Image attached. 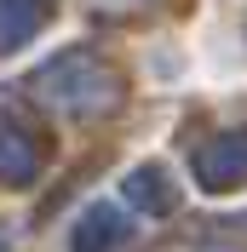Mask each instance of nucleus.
Wrapping results in <instances>:
<instances>
[{
    "mask_svg": "<svg viewBox=\"0 0 247 252\" xmlns=\"http://www.w3.org/2000/svg\"><path fill=\"white\" fill-rule=\"evenodd\" d=\"M190 172H196V184L207 195L247 189V126H230V132H213L207 143H196Z\"/></svg>",
    "mask_w": 247,
    "mask_h": 252,
    "instance_id": "2",
    "label": "nucleus"
},
{
    "mask_svg": "<svg viewBox=\"0 0 247 252\" xmlns=\"http://www.w3.org/2000/svg\"><path fill=\"white\" fill-rule=\"evenodd\" d=\"M126 201L138 206V212H150V218H161V212H172V206H178V184L167 178V166L144 160L138 172H126Z\"/></svg>",
    "mask_w": 247,
    "mask_h": 252,
    "instance_id": "6",
    "label": "nucleus"
},
{
    "mask_svg": "<svg viewBox=\"0 0 247 252\" xmlns=\"http://www.w3.org/2000/svg\"><path fill=\"white\" fill-rule=\"evenodd\" d=\"M52 6H58V0H0V58L29 46L35 34L46 29Z\"/></svg>",
    "mask_w": 247,
    "mask_h": 252,
    "instance_id": "4",
    "label": "nucleus"
},
{
    "mask_svg": "<svg viewBox=\"0 0 247 252\" xmlns=\"http://www.w3.org/2000/svg\"><path fill=\"white\" fill-rule=\"evenodd\" d=\"M98 6H104V12H138L144 0H98Z\"/></svg>",
    "mask_w": 247,
    "mask_h": 252,
    "instance_id": "7",
    "label": "nucleus"
},
{
    "mask_svg": "<svg viewBox=\"0 0 247 252\" xmlns=\"http://www.w3.org/2000/svg\"><path fill=\"white\" fill-rule=\"evenodd\" d=\"M29 92L41 109L63 115V121H104V115H115L126 103V75L109 58L75 46V52H58L52 63H41Z\"/></svg>",
    "mask_w": 247,
    "mask_h": 252,
    "instance_id": "1",
    "label": "nucleus"
},
{
    "mask_svg": "<svg viewBox=\"0 0 247 252\" xmlns=\"http://www.w3.org/2000/svg\"><path fill=\"white\" fill-rule=\"evenodd\" d=\"M35 172H41V143L23 126L0 121V184L23 189V184H35Z\"/></svg>",
    "mask_w": 247,
    "mask_h": 252,
    "instance_id": "5",
    "label": "nucleus"
},
{
    "mask_svg": "<svg viewBox=\"0 0 247 252\" xmlns=\"http://www.w3.org/2000/svg\"><path fill=\"white\" fill-rule=\"evenodd\" d=\"M126 241H132V218H126L115 201H92L86 212H81L69 247L75 252H115V247H126Z\"/></svg>",
    "mask_w": 247,
    "mask_h": 252,
    "instance_id": "3",
    "label": "nucleus"
}]
</instances>
